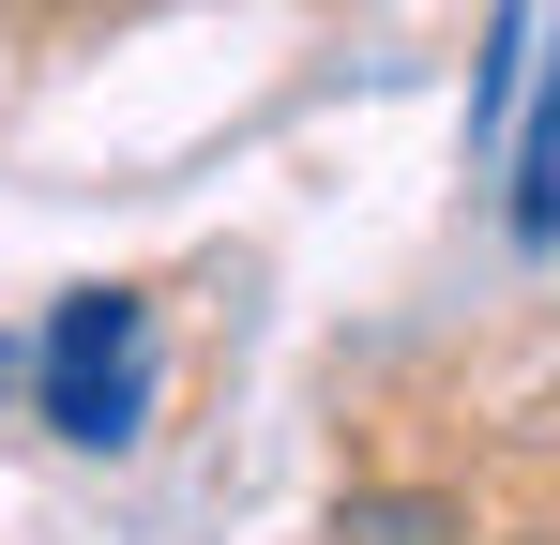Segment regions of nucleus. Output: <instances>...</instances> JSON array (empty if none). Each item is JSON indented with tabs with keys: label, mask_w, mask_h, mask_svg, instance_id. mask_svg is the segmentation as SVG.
Wrapping results in <instances>:
<instances>
[{
	"label": "nucleus",
	"mask_w": 560,
	"mask_h": 545,
	"mask_svg": "<svg viewBox=\"0 0 560 545\" xmlns=\"http://www.w3.org/2000/svg\"><path fill=\"white\" fill-rule=\"evenodd\" d=\"M31 394H46V440L121 454L152 425V303L137 288H61V318L31 349Z\"/></svg>",
	"instance_id": "f257e3e1"
},
{
	"label": "nucleus",
	"mask_w": 560,
	"mask_h": 545,
	"mask_svg": "<svg viewBox=\"0 0 560 545\" xmlns=\"http://www.w3.org/2000/svg\"><path fill=\"white\" fill-rule=\"evenodd\" d=\"M334 545H469V515L424 500V485H364V500L334 515Z\"/></svg>",
	"instance_id": "f03ea898"
},
{
	"label": "nucleus",
	"mask_w": 560,
	"mask_h": 545,
	"mask_svg": "<svg viewBox=\"0 0 560 545\" xmlns=\"http://www.w3.org/2000/svg\"><path fill=\"white\" fill-rule=\"evenodd\" d=\"M515 243H560V61H546L530 137H515Z\"/></svg>",
	"instance_id": "7ed1b4c3"
},
{
	"label": "nucleus",
	"mask_w": 560,
	"mask_h": 545,
	"mask_svg": "<svg viewBox=\"0 0 560 545\" xmlns=\"http://www.w3.org/2000/svg\"><path fill=\"white\" fill-rule=\"evenodd\" d=\"M530 31H546V15H500V31H485V77H469V137H515V91H530Z\"/></svg>",
	"instance_id": "20e7f679"
},
{
	"label": "nucleus",
	"mask_w": 560,
	"mask_h": 545,
	"mask_svg": "<svg viewBox=\"0 0 560 545\" xmlns=\"http://www.w3.org/2000/svg\"><path fill=\"white\" fill-rule=\"evenodd\" d=\"M0 379H15V363H0Z\"/></svg>",
	"instance_id": "39448f33"
}]
</instances>
